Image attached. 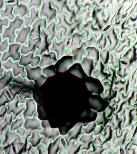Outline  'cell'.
<instances>
[{
  "label": "cell",
  "instance_id": "6da1fadb",
  "mask_svg": "<svg viewBox=\"0 0 137 154\" xmlns=\"http://www.w3.org/2000/svg\"><path fill=\"white\" fill-rule=\"evenodd\" d=\"M23 24V19H20L19 15L16 16L14 20L9 21L8 27L3 26V32L2 35V40L8 38L9 44L15 43V39L17 37L15 34V31L21 29Z\"/></svg>",
  "mask_w": 137,
  "mask_h": 154
},
{
  "label": "cell",
  "instance_id": "9c48e42d",
  "mask_svg": "<svg viewBox=\"0 0 137 154\" xmlns=\"http://www.w3.org/2000/svg\"><path fill=\"white\" fill-rule=\"evenodd\" d=\"M9 39L8 38L2 40V35H0V52L3 53L8 51L9 46Z\"/></svg>",
  "mask_w": 137,
  "mask_h": 154
},
{
  "label": "cell",
  "instance_id": "7c38bea8",
  "mask_svg": "<svg viewBox=\"0 0 137 154\" xmlns=\"http://www.w3.org/2000/svg\"><path fill=\"white\" fill-rule=\"evenodd\" d=\"M2 62L1 60H0V73H2V74H3V73H4L5 70L4 68L2 66Z\"/></svg>",
  "mask_w": 137,
  "mask_h": 154
},
{
  "label": "cell",
  "instance_id": "7a4b0ae2",
  "mask_svg": "<svg viewBox=\"0 0 137 154\" xmlns=\"http://www.w3.org/2000/svg\"><path fill=\"white\" fill-rule=\"evenodd\" d=\"M21 46V45L19 43L9 44L8 51L3 53L0 60L2 62H5L9 58H11L14 62L20 61L21 55L20 52Z\"/></svg>",
  "mask_w": 137,
  "mask_h": 154
},
{
  "label": "cell",
  "instance_id": "ba28073f",
  "mask_svg": "<svg viewBox=\"0 0 137 154\" xmlns=\"http://www.w3.org/2000/svg\"><path fill=\"white\" fill-rule=\"evenodd\" d=\"M30 17H25L23 19L24 20L23 26L25 27L28 26L31 27L36 20L40 18L39 17V10H37L34 7H32L30 10Z\"/></svg>",
  "mask_w": 137,
  "mask_h": 154
},
{
  "label": "cell",
  "instance_id": "8992f818",
  "mask_svg": "<svg viewBox=\"0 0 137 154\" xmlns=\"http://www.w3.org/2000/svg\"><path fill=\"white\" fill-rule=\"evenodd\" d=\"M19 3V1H17L16 6L14 8L13 14L15 16L19 15L20 19H23L24 17H30V10L27 7V5L24 3V1Z\"/></svg>",
  "mask_w": 137,
  "mask_h": 154
},
{
  "label": "cell",
  "instance_id": "5b68a950",
  "mask_svg": "<svg viewBox=\"0 0 137 154\" xmlns=\"http://www.w3.org/2000/svg\"><path fill=\"white\" fill-rule=\"evenodd\" d=\"M2 66L7 70H9L10 69H13V73L16 76L21 73L25 72V67L19 65V61L14 62L11 58L8 59L5 62H2Z\"/></svg>",
  "mask_w": 137,
  "mask_h": 154
},
{
  "label": "cell",
  "instance_id": "8fae6325",
  "mask_svg": "<svg viewBox=\"0 0 137 154\" xmlns=\"http://www.w3.org/2000/svg\"><path fill=\"white\" fill-rule=\"evenodd\" d=\"M9 20L8 18H5L3 19H1L0 17V35H2L3 33V26L8 27L9 25Z\"/></svg>",
  "mask_w": 137,
  "mask_h": 154
},
{
  "label": "cell",
  "instance_id": "277c9868",
  "mask_svg": "<svg viewBox=\"0 0 137 154\" xmlns=\"http://www.w3.org/2000/svg\"><path fill=\"white\" fill-rule=\"evenodd\" d=\"M31 29L32 27L31 26L25 27L23 25L21 29L16 30L15 34L17 37L15 39V42L21 45L24 44L26 46L28 45V38Z\"/></svg>",
  "mask_w": 137,
  "mask_h": 154
},
{
  "label": "cell",
  "instance_id": "3957f363",
  "mask_svg": "<svg viewBox=\"0 0 137 154\" xmlns=\"http://www.w3.org/2000/svg\"><path fill=\"white\" fill-rule=\"evenodd\" d=\"M35 52L29 53L27 55H21L19 65L26 67L28 66H30L32 68H35L39 66L41 59L39 55L34 56Z\"/></svg>",
  "mask_w": 137,
  "mask_h": 154
},
{
  "label": "cell",
  "instance_id": "4fadbf2b",
  "mask_svg": "<svg viewBox=\"0 0 137 154\" xmlns=\"http://www.w3.org/2000/svg\"><path fill=\"white\" fill-rule=\"evenodd\" d=\"M5 1H0V10L4 8Z\"/></svg>",
  "mask_w": 137,
  "mask_h": 154
},
{
  "label": "cell",
  "instance_id": "5bb4252c",
  "mask_svg": "<svg viewBox=\"0 0 137 154\" xmlns=\"http://www.w3.org/2000/svg\"><path fill=\"white\" fill-rule=\"evenodd\" d=\"M2 55H3V53L0 52V59H1V57H2Z\"/></svg>",
  "mask_w": 137,
  "mask_h": 154
},
{
  "label": "cell",
  "instance_id": "30bf717a",
  "mask_svg": "<svg viewBox=\"0 0 137 154\" xmlns=\"http://www.w3.org/2000/svg\"><path fill=\"white\" fill-rule=\"evenodd\" d=\"M42 3V1H30L27 4V7H28V9L30 11L32 7H34V8H36V10H39V8H40Z\"/></svg>",
  "mask_w": 137,
  "mask_h": 154
},
{
  "label": "cell",
  "instance_id": "52a82bcc",
  "mask_svg": "<svg viewBox=\"0 0 137 154\" xmlns=\"http://www.w3.org/2000/svg\"><path fill=\"white\" fill-rule=\"evenodd\" d=\"M13 3H5V8H3L0 10V17L1 19H3L8 18L9 20H13L15 19V16L13 14V11L14 7L16 6L17 1Z\"/></svg>",
  "mask_w": 137,
  "mask_h": 154
}]
</instances>
